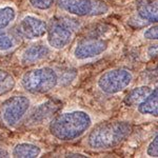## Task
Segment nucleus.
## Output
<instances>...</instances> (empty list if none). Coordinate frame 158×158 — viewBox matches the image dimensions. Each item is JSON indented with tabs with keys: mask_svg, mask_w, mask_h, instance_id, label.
Wrapping results in <instances>:
<instances>
[{
	"mask_svg": "<svg viewBox=\"0 0 158 158\" xmlns=\"http://www.w3.org/2000/svg\"><path fill=\"white\" fill-rule=\"evenodd\" d=\"M152 89L149 85H139L132 89L123 98V104L127 106H136L139 102H141L148 94L150 93Z\"/></svg>",
	"mask_w": 158,
	"mask_h": 158,
	"instance_id": "15",
	"label": "nucleus"
},
{
	"mask_svg": "<svg viewBox=\"0 0 158 158\" xmlns=\"http://www.w3.org/2000/svg\"><path fill=\"white\" fill-rule=\"evenodd\" d=\"M76 78V73L75 71H64L62 74H61V76L59 75V85L60 83H64V85H69V83H71L74 79Z\"/></svg>",
	"mask_w": 158,
	"mask_h": 158,
	"instance_id": "23",
	"label": "nucleus"
},
{
	"mask_svg": "<svg viewBox=\"0 0 158 158\" xmlns=\"http://www.w3.org/2000/svg\"><path fill=\"white\" fill-rule=\"evenodd\" d=\"M65 157H85V155L82 153H70Z\"/></svg>",
	"mask_w": 158,
	"mask_h": 158,
	"instance_id": "25",
	"label": "nucleus"
},
{
	"mask_svg": "<svg viewBox=\"0 0 158 158\" xmlns=\"http://www.w3.org/2000/svg\"><path fill=\"white\" fill-rule=\"evenodd\" d=\"M146 154L148 157H158V133L148 143Z\"/></svg>",
	"mask_w": 158,
	"mask_h": 158,
	"instance_id": "21",
	"label": "nucleus"
},
{
	"mask_svg": "<svg viewBox=\"0 0 158 158\" xmlns=\"http://www.w3.org/2000/svg\"><path fill=\"white\" fill-rule=\"evenodd\" d=\"M17 18V10L12 4L0 6V31L9 29Z\"/></svg>",
	"mask_w": 158,
	"mask_h": 158,
	"instance_id": "17",
	"label": "nucleus"
},
{
	"mask_svg": "<svg viewBox=\"0 0 158 158\" xmlns=\"http://www.w3.org/2000/svg\"><path fill=\"white\" fill-rule=\"evenodd\" d=\"M143 79H146V81L150 83H157L158 85V64L144 71Z\"/></svg>",
	"mask_w": 158,
	"mask_h": 158,
	"instance_id": "22",
	"label": "nucleus"
},
{
	"mask_svg": "<svg viewBox=\"0 0 158 158\" xmlns=\"http://www.w3.org/2000/svg\"><path fill=\"white\" fill-rule=\"evenodd\" d=\"M59 109V104L54 100H48L38 104L32 110L30 115H27V126L37 127L44 122H49Z\"/></svg>",
	"mask_w": 158,
	"mask_h": 158,
	"instance_id": "10",
	"label": "nucleus"
},
{
	"mask_svg": "<svg viewBox=\"0 0 158 158\" xmlns=\"http://www.w3.org/2000/svg\"><path fill=\"white\" fill-rule=\"evenodd\" d=\"M48 22L39 16L33 14L24 15L19 20L16 27L17 35L27 41H36L45 36Z\"/></svg>",
	"mask_w": 158,
	"mask_h": 158,
	"instance_id": "9",
	"label": "nucleus"
},
{
	"mask_svg": "<svg viewBox=\"0 0 158 158\" xmlns=\"http://www.w3.org/2000/svg\"><path fill=\"white\" fill-rule=\"evenodd\" d=\"M52 54V49L49 44L34 43L21 51L19 55V61L22 65H35L47 60Z\"/></svg>",
	"mask_w": 158,
	"mask_h": 158,
	"instance_id": "11",
	"label": "nucleus"
},
{
	"mask_svg": "<svg viewBox=\"0 0 158 158\" xmlns=\"http://www.w3.org/2000/svg\"><path fill=\"white\" fill-rule=\"evenodd\" d=\"M109 49V41L99 37H86L78 40L72 55L77 61H89L103 55Z\"/></svg>",
	"mask_w": 158,
	"mask_h": 158,
	"instance_id": "8",
	"label": "nucleus"
},
{
	"mask_svg": "<svg viewBox=\"0 0 158 158\" xmlns=\"http://www.w3.org/2000/svg\"><path fill=\"white\" fill-rule=\"evenodd\" d=\"M18 37L6 30L0 31V52L6 53L16 49L18 45Z\"/></svg>",
	"mask_w": 158,
	"mask_h": 158,
	"instance_id": "18",
	"label": "nucleus"
},
{
	"mask_svg": "<svg viewBox=\"0 0 158 158\" xmlns=\"http://www.w3.org/2000/svg\"><path fill=\"white\" fill-rule=\"evenodd\" d=\"M134 75L128 69L114 68L101 74L97 79V88L106 95H117L129 88Z\"/></svg>",
	"mask_w": 158,
	"mask_h": 158,
	"instance_id": "6",
	"label": "nucleus"
},
{
	"mask_svg": "<svg viewBox=\"0 0 158 158\" xmlns=\"http://www.w3.org/2000/svg\"><path fill=\"white\" fill-rule=\"evenodd\" d=\"M136 14L147 23H158V0H137Z\"/></svg>",
	"mask_w": 158,
	"mask_h": 158,
	"instance_id": "12",
	"label": "nucleus"
},
{
	"mask_svg": "<svg viewBox=\"0 0 158 158\" xmlns=\"http://www.w3.org/2000/svg\"><path fill=\"white\" fill-rule=\"evenodd\" d=\"M136 110L141 116L158 118V85L137 104Z\"/></svg>",
	"mask_w": 158,
	"mask_h": 158,
	"instance_id": "13",
	"label": "nucleus"
},
{
	"mask_svg": "<svg viewBox=\"0 0 158 158\" xmlns=\"http://www.w3.org/2000/svg\"><path fill=\"white\" fill-rule=\"evenodd\" d=\"M77 25L74 20L56 17L48 23L47 30V42L52 50H63L72 43L75 37Z\"/></svg>",
	"mask_w": 158,
	"mask_h": 158,
	"instance_id": "4",
	"label": "nucleus"
},
{
	"mask_svg": "<svg viewBox=\"0 0 158 158\" xmlns=\"http://www.w3.org/2000/svg\"><path fill=\"white\" fill-rule=\"evenodd\" d=\"M157 43H153V44L149 45L147 49V55L148 57L152 58V59H156L158 58V41Z\"/></svg>",
	"mask_w": 158,
	"mask_h": 158,
	"instance_id": "24",
	"label": "nucleus"
},
{
	"mask_svg": "<svg viewBox=\"0 0 158 158\" xmlns=\"http://www.w3.org/2000/svg\"><path fill=\"white\" fill-rule=\"evenodd\" d=\"M133 127L129 121L113 120L96 126L89 132L85 146L93 151H108L119 147L131 135Z\"/></svg>",
	"mask_w": 158,
	"mask_h": 158,
	"instance_id": "2",
	"label": "nucleus"
},
{
	"mask_svg": "<svg viewBox=\"0 0 158 158\" xmlns=\"http://www.w3.org/2000/svg\"><path fill=\"white\" fill-rule=\"evenodd\" d=\"M56 2L65 14L80 18L104 16L111 11L103 0H56Z\"/></svg>",
	"mask_w": 158,
	"mask_h": 158,
	"instance_id": "5",
	"label": "nucleus"
},
{
	"mask_svg": "<svg viewBox=\"0 0 158 158\" xmlns=\"http://www.w3.org/2000/svg\"><path fill=\"white\" fill-rule=\"evenodd\" d=\"M42 150L39 146L32 142H19L12 150V157L17 158H34L39 157Z\"/></svg>",
	"mask_w": 158,
	"mask_h": 158,
	"instance_id": "14",
	"label": "nucleus"
},
{
	"mask_svg": "<svg viewBox=\"0 0 158 158\" xmlns=\"http://www.w3.org/2000/svg\"><path fill=\"white\" fill-rule=\"evenodd\" d=\"M56 0H29L30 6L37 11L47 12L53 9Z\"/></svg>",
	"mask_w": 158,
	"mask_h": 158,
	"instance_id": "19",
	"label": "nucleus"
},
{
	"mask_svg": "<svg viewBox=\"0 0 158 158\" xmlns=\"http://www.w3.org/2000/svg\"><path fill=\"white\" fill-rule=\"evenodd\" d=\"M142 37L149 41H158V23H154L147 27L142 33Z\"/></svg>",
	"mask_w": 158,
	"mask_h": 158,
	"instance_id": "20",
	"label": "nucleus"
},
{
	"mask_svg": "<svg viewBox=\"0 0 158 158\" xmlns=\"http://www.w3.org/2000/svg\"><path fill=\"white\" fill-rule=\"evenodd\" d=\"M20 85L32 95H44L59 85V74L52 67L30 69L20 78Z\"/></svg>",
	"mask_w": 158,
	"mask_h": 158,
	"instance_id": "3",
	"label": "nucleus"
},
{
	"mask_svg": "<svg viewBox=\"0 0 158 158\" xmlns=\"http://www.w3.org/2000/svg\"><path fill=\"white\" fill-rule=\"evenodd\" d=\"M93 127L91 114L83 110H72L57 114L49 121V132L62 142L75 141L88 133Z\"/></svg>",
	"mask_w": 158,
	"mask_h": 158,
	"instance_id": "1",
	"label": "nucleus"
},
{
	"mask_svg": "<svg viewBox=\"0 0 158 158\" xmlns=\"http://www.w3.org/2000/svg\"><path fill=\"white\" fill-rule=\"evenodd\" d=\"M32 106L30 97L25 95H14L6 98L0 108V116L9 128H16L29 114Z\"/></svg>",
	"mask_w": 158,
	"mask_h": 158,
	"instance_id": "7",
	"label": "nucleus"
},
{
	"mask_svg": "<svg viewBox=\"0 0 158 158\" xmlns=\"http://www.w3.org/2000/svg\"><path fill=\"white\" fill-rule=\"evenodd\" d=\"M16 88V79L14 75L6 70L0 68V98L10 95Z\"/></svg>",
	"mask_w": 158,
	"mask_h": 158,
	"instance_id": "16",
	"label": "nucleus"
}]
</instances>
